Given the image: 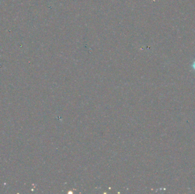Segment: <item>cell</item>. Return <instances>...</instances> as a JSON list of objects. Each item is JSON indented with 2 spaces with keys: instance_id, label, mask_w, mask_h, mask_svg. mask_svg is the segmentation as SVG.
I'll return each instance as SVG.
<instances>
[{
  "instance_id": "1",
  "label": "cell",
  "mask_w": 195,
  "mask_h": 194,
  "mask_svg": "<svg viewBox=\"0 0 195 194\" xmlns=\"http://www.w3.org/2000/svg\"><path fill=\"white\" fill-rule=\"evenodd\" d=\"M192 68H194V70H195V61H194V63H192Z\"/></svg>"
}]
</instances>
